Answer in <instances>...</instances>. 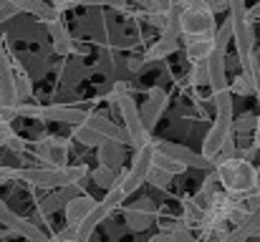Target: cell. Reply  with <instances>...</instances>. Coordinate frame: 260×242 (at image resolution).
<instances>
[{
  "mask_svg": "<svg viewBox=\"0 0 260 242\" xmlns=\"http://www.w3.org/2000/svg\"><path fill=\"white\" fill-rule=\"evenodd\" d=\"M212 103H215V121L202 142V157L215 161V157L222 152V147L233 139V93L230 88L212 93Z\"/></svg>",
  "mask_w": 260,
  "mask_h": 242,
  "instance_id": "1",
  "label": "cell"
},
{
  "mask_svg": "<svg viewBox=\"0 0 260 242\" xmlns=\"http://www.w3.org/2000/svg\"><path fill=\"white\" fill-rule=\"evenodd\" d=\"M86 177V166H28V169H13V179L43 187V189H58L74 182H81Z\"/></svg>",
  "mask_w": 260,
  "mask_h": 242,
  "instance_id": "2",
  "label": "cell"
},
{
  "mask_svg": "<svg viewBox=\"0 0 260 242\" xmlns=\"http://www.w3.org/2000/svg\"><path fill=\"white\" fill-rule=\"evenodd\" d=\"M109 101H111V109L119 111V116H121V121H124V131H126V136H129V144H132L134 149L142 147V144H147L152 136H149V131H147L144 121H142V114H139V106H137L134 96H132L121 83H116V88L111 91Z\"/></svg>",
  "mask_w": 260,
  "mask_h": 242,
  "instance_id": "3",
  "label": "cell"
},
{
  "mask_svg": "<svg viewBox=\"0 0 260 242\" xmlns=\"http://www.w3.org/2000/svg\"><path fill=\"white\" fill-rule=\"evenodd\" d=\"M228 10H230V28H233V43L238 48V61L240 66L248 63L255 53V33H253V23L248 20V8L245 0H228Z\"/></svg>",
  "mask_w": 260,
  "mask_h": 242,
  "instance_id": "4",
  "label": "cell"
},
{
  "mask_svg": "<svg viewBox=\"0 0 260 242\" xmlns=\"http://www.w3.org/2000/svg\"><path fill=\"white\" fill-rule=\"evenodd\" d=\"M154 154H157V144H154V139H149L147 144H142V147L134 149V157H132L129 169L126 171H119V187H121V192L126 197L134 194L147 182V177H149V171L154 166Z\"/></svg>",
  "mask_w": 260,
  "mask_h": 242,
  "instance_id": "5",
  "label": "cell"
},
{
  "mask_svg": "<svg viewBox=\"0 0 260 242\" xmlns=\"http://www.w3.org/2000/svg\"><path fill=\"white\" fill-rule=\"evenodd\" d=\"M179 30L184 38H212L217 30L215 13L205 3H194L189 8H182L179 13Z\"/></svg>",
  "mask_w": 260,
  "mask_h": 242,
  "instance_id": "6",
  "label": "cell"
},
{
  "mask_svg": "<svg viewBox=\"0 0 260 242\" xmlns=\"http://www.w3.org/2000/svg\"><path fill=\"white\" fill-rule=\"evenodd\" d=\"M0 225H5V230H10V232L25 237L28 242H46L48 240V235H46L33 220H25V217L15 215V212L5 204V199H0Z\"/></svg>",
  "mask_w": 260,
  "mask_h": 242,
  "instance_id": "7",
  "label": "cell"
},
{
  "mask_svg": "<svg viewBox=\"0 0 260 242\" xmlns=\"http://www.w3.org/2000/svg\"><path fill=\"white\" fill-rule=\"evenodd\" d=\"M154 144H157V149H159L162 154H167V157H172V159L182 161L187 169H205V171H212V169H215V161L207 159V157H202V154H197V152H192V149L184 147V144L165 142V139H154Z\"/></svg>",
  "mask_w": 260,
  "mask_h": 242,
  "instance_id": "8",
  "label": "cell"
},
{
  "mask_svg": "<svg viewBox=\"0 0 260 242\" xmlns=\"http://www.w3.org/2000/svg\"><path fill=\"white\" fill-rule=\"evenodd\" d=\"M36 157L46 166H66L69 159V142L61 136H48L36 142Z\"/></svg>",
  "mask_w": 260,
  "mask_h": 242,
  "instance_id": "9",
  "label": "cell"
},
{
  "mask_svg": "<svg viewBox=\"0 0 260 242\" xmlns=\"http://www.w3.org/2000/svg\"><path fill=\"white\" fill-rule=\"evenodd\" d=\"M18 93H15V74L13 61L5 53V46L0 43V109H15Z\"/></svg>",
  "mask_w": 260,
  "mask_h": 242,
  "instance_id": "10",
  "label": "cell"
},
{
  "mask_svg": "<svg viewBox=\"0 0 260 242\" xmlns=\"http://www.w3.org/2000/svg\"><path fill=\"white\" fill-rule=\"evenodd\" d=\"M207 66V86L212 93L225 91L228 88V51L222 48H212L210 58L205 61Z\"/></svg>",
  "mask_w": 260,
  "mask_h": 242,
  "instance_id": "11",
  "label": "cell"
},
{
  "mask_svg": "<svg viewBox=\"0 0 260 242\" xmlns=\"http://www.w3.org/2000/svg\"><path fill=\"white\" fill-rule=\"evenodd\" d=\"M255 182H258V169L253 166V161L248 159H235V174L230 187L225 189L228 194H250L255 192Z\"/></svg>",
  "mask_w": 260,
  "mask_h": 242,
  "instance_id": "12",
  "label": "cell"
},
{
  "mask_svg": "<svg viewBox=\"0 0 260 242\" xmlns=\"http://www.w3.org/2000/svg\"><path fill=\"white\" fill-rule=\"evenodd\" d=\"M114 212H116V210H114L106 199H101V202L88 212L86 217L76 225V237H74V240L76 242H88L91 240V235L96 232V227H99L101 222H106V220H109V215H114Z\"/></svg>",
  "mask_w": 260,
  "mask_h": 242,
  "instance_id": "13",
  "label": "cell"
},
{
  "mask_svg": "<svg viewBox=\"0 0 260 242\" xmlns=\"http://www.w3.org/2000/svg\"><path fill=\"white\" fill-rule=\"evenodd\" d=\"M124 220H126V225H129V230H134V232H142V230H147L154 220H157V207H154V202L152 199H139L134 207H129L126 212H124Z\"/></svg>",
  "mask_w": 260,
  "mask_h": 242,
  "instance_id": "14",
  "label": "cell"
},
{
  "mask_svg": "<svg viewBox=\"0 0 260 242\" xmlns=\"http://www.w3.org/2000/svg\"><path fill=\"white\" fill-rule=\"evenodd\" d=\"M165 106H167V93H165L159 86L149 88L147 101H144V106L139 109V114H142V121H144L147 131H152V129L157 126V121H159V116H162Z\"/></svg>",
  "mask_w": 260,
  "mask_h": 242,
  "instance_id": "15",
  "label": "cell"
},
{
  "mask_svg": "<svg viewBox=\"0 0 260 242\" xmlns=\"http://www.w3.org/2000/svg\"><path fill=\"white\" fill-rule=\"evenodd\" d=\"M84 124H88L101 139H109V142H116V144H129V136H126L124 126H119L116 121H111V119H106V116L88 114V119Z\"/></svg>",
  "mask_w": 260,
  "mask_h": 242,
  "instance_id": "16",
  "label": "cell"
},
{
  "mask_svg": "<svg viewBox=\"0 0 260 242\" xmlns=\"http://www.w3.org/2000/svg\"><path fill=\"white\" fill-rule=\"evenodd\" d=\"M99 202L93 199V197H88L86 192H81V194H76L74 199H69L66 204H63V215H66V225L69 227H76L84 217H86L88 212L96 207Z\"/></svg>",
  "mask_w": 260,
  "mask_h": 242,
  "instance_id": "17",
  "label": "cell"
},
{
  "mask_svg": "<svg viewBox=\"0 0 260 242\" xmlns=\"http://www.w3.org/2000/svg\"><path fill=\"white\" fill-rule=\"evenodd\" d=\"M46 28H48L53 51H56L58 56H71V53H76V41H74V36L69 33V28L63 25V20L46 23Z\"/></svg>",
  "mask_w": 260,
  "mask_h": 242,
  "instance_id": "18",
  "label": "cell"
},
{
  "mask_svg": "<svg viewBox=\"0 0 260 242\" xmlns=\"http://www.w3.org/2000/svg\"><path fill=\"white\" fill-rule=\"evenodd\" d=\"M124 144H116V142H109V139H101L99 147H96V154H99V164L111 169V171H121V164H124Z\"/></svg>",
  "mask_w": 260,
  "mask_h": 242,
  "instance_id": "19",
  "label": "cell"
},
{
  "mask_svg": "<svg viewBox=\"0 0 260 242\" xmlns=\"http://www.w3.org/2000/svg\"><path fill=\"white\" fill-rule=\"evenodd\" d=\"M177 48H179V36L177 33H159V41H154L147 48L144 61H165L167 56L177 53Z\"/></svg>",
  "mask_w": 260,
  "mask_h": 242,
  "instance_id": "20",
  "label": "cell"
},
{
  "mask_svg": "<svg viewBox=\"0 0 260 242\" xmlns=\"http://www.w3.org/2000/svg\"><path fill=\"white\" fill-rule=\"evenodd\" d=\"M20 13H28V15H36L38 20H43V23H53V20H61V13L51 5V3H46V0H23V5H20Z\"/></svg>",
  "mask_w": 260,
  "mask_h": 242,
  "instance_id": "21",
  "label": "cell"
},
{
  "mask_svg": "<svg viewBox=\"0 0 260 242\" xmlns=\"http://www.w3.org/2000/svg\"><path fill=\"white\" fill-rule=\"evenodd\" d=\"M215 48V41L212 38H187V58L192 63H202L210 58Z\"/></svg>",
  "mask_w": 260,
  "mask_h": 242,
  "instance_id": "22",
  "label": "cell"
},
{
  "mask_svg": "<svg viewBox=\"0 0 260 242\" xmlns=\"http://www.w3.org/2000/svg\"><path fill=\"white\" fill-rule=\"evenodd\" d=\"M13 74H15V93H18V103L30 101V98H33V83H30V76H28L18 63L13 66Z\"/></svg>",
  "mask_w": 260,
  "mask_h": 242,
  "instance_id": "23",
  "label": "cell"
},
{
  "mask_svg": "<svg viewBox=\"0 0 260 242\" xmlns=\"http://www.w3.org/2000/svg\"><path fill=\"white\" fill-rule=\"evenodd\" d=\"M182 207H184V222H187V227H192V225H197L200 227V222H202V217H205V210L194 202V197H187L184 202H182Z\"/></svg>",
  "mask_w": 260,
  "mask_h": 242,
  "instance_id": "24",
  "label": "cell"
},
{
  "mask_svg": "<svg viewBox=\"0 0 260 242\" xmlns=\"http://www.w3.org/2000/svg\"><path fill=\"white\" fill-rule=\"evenodd\" d=\"M74 139L79 144H84V147H99V142H101V136L88 124H76L74 126Z\"/></svg>",
  "mask_w": 260,
  "mask_h": 242,
  "instance_id": "25",
  "label": "cell"
},
{
  "mask_svg": "<svg viewBox=\"0 0 260 242\" xmlns=\"http://www.w3.org/2000/svg\"><path fill=\"white\" fill-rule=\"evenodd\" d=\"M154 166L157 169H162V171H167V174H182L187 166L182 164V161H177V159H172V157H167V154H162L159 149H157V154H154Z\"/></svg>",
  "mask_w": 260,
  "mask_h": 242,
  "instance_id": "26",
  "label": "cell"
},
{
  "mask_svg": "<svg viewBox=\"0 0 260 242\" xmlns=\"http://www.w3.org/2000/svg\"><path fill=\"white\" fill-rule=\"evenodd\" d=\"M91 177H93V182H96L99 187H104V189H111V187L119 182V171H111V169H106V166H101V164L93 169Z\"/></svg>",
  "mask_w": 260,
  "mask_h": 242,
  "instance_id": "27",
  "label": "cell"
},
{
  "mask_svg": "<svg viewBox=\"0 0 260 242\" xmlns=\"http://www.w3.org/2000/svg\"><path fill=\"white\" fill-rule=\"evenodd\" d=\"M228 88H230V93L235 96H253V86H250V81L245 79V74H240V76H235L233 81H228Z\"/></svg>",
  "mask_w": 260,
  "mask_h": 242,
  "instance_id": "28",
  "label": "cell"
},
{
  "mask_svg": "<svg viewBox=\"0 0 260 242\" xmlns=\"http://www.w3.org/2000/svg\"><path fill=\"white\" fill-rule=\"evenodd\" d=\"M58 210H63V199L53 192L48 199H43L41 202V207H38V215H43V217H48V215H53V212H58Z\"/></svg>",
  "mask_w": 260,
  "mask_h": 242,
  "instance_id": "29",
  "label": "cell"
},
{
  "mask_svg": "<svg viewBox=\"0 0 260 242\" xmlns=\"http://www.w3.org/2000/svg\"><path fill=\"white\" fill-rule=\"evenodd\" d=\"M255 124H258V116L253 114H243L238 119H233V131H255Z\"/></svg>",
  "mask_w": 260,
  "mask_h": 242,
  "instance_id": "30",
  "label": "cell"
},
{
  "mask_svg": "<svg viewBox=\"0 0 260 242\" xmlns=\"http://www.w3.org/2000/svg\"><path fill=\"white\" fill-rule=\"evenodd\" d=\"M189 81H192L194 86H207V66H205V61H202V63H192Z\"/></svg>",
  "mask_w": 260,
  "mask_h": 242,
  "instance_id": "31",
  "label": "cell"
},
{
  "mask_svg": "<svg viewBox=\"0 0 260 242\" xmlns=\"http://www.w3.org/2000/svg\"><path fill=\"white\" fill-rule=\"evenodd\" d=\"M170 179H172V174H167V171H162V169H157V166H152V171H149V177H147V182L154 184V187H167Z\"/></svg>",
  "mask_w": 260,
  "mask_h": 242,
  "instance_id": "32",
  "label": "cell"
},
{
  "mask_svg": "<svg viewBox=\"0 0 260 242\" xmlns=\"http://www.w3.org/2000/svg\"><path fill=\"white\" fill-rule=\"evenodd\" d=\"M84 5L88 8H114V10H124L126 0H84Z\"/></svg>",
  "mask_w": 260,
  "mask_h": 242,
  "instance_id": "33",
  "label": "cell"
},
{
  "mask_svg": "<svg viewBox=\"0 0 260 242\" xmlns=\"http://www.w3.org/2000/svg\"><path fill=\"white\" fill-rule=\"evenodd\" d=\"M172 10V0H149L147 13H157V15H167Z\"/></svg>",
  "mask_w": 260,
  "mask_h": 242,
  "instance_id": "34",
  "label": "cell"
},
{
  "mask_svg": "<svg viewBox=\"0 0 260 242\" xmlns=\"http://www.w3.org/2000/svg\"><path fill=\"white\" fill-rule=\"evenodd\" d=\"M51 5H53L58 13H66V10H71V8L84 5V0H51Z\"/></svg>",
  "mask_w": 260,
  "mask_h": 242,
  "instance_id": "35",
  "label": "cell"
},
{
  "mask_svg": "<svg viewBox=\"0 0 260 242\" xmlns=\"http://www.w3.org/2000/svg\"><path fill=\"white\" fill-rule=\"evenodd\" d=\"M5 147H8L10 152H15V154H23V152H25V142H23V139H20L18 134H15V136H13V139H10V142L5 144Z\"/></svg>",
  "mask_w": 260,
  "mask_h": 242,
  "instance_id": "36",
  "label": "cell"
},
{
  "mask_svg": "<svg viewBox=\"0 0 260 242\" xmlns=\"http://www.w3.org/2000/svg\"><path fill=\"white\" fill-rule=\"evenodd\" d=\"M205 5H207L212 13H222V10H228V0H205Z\"/></svg>",
  "mask_w": 260,
  "mask_h": 242,
  "instance_id": "37",
  "label": "cell"
},
{
  "mask_svg": "<svg viewBox=\"0 0 260 242\" xmlns=\"http://www.w3.org/2000/svg\"><path fill=\"white\" fill-rule=\"evenodd\" d=\"M258 18H260V0L253 5V8H248V20L253 23V20H258Z\"/></svg>",
  "mask_w": 260,
  "mask_h": 242,
  "instance_id": "38",
  "label": "cell"
},
{
  "mask_svg": "<svg viewBox=\"0 0 260 242\" xmlns=\"http://www.w3.org/2000/svg\"><path fill=\"white\" fill-rule=\"evenodd\" d=\"M149 242H177V240H174L172 232H162V235H154Z\"/></svg>",
  "mask_w": 260,
  "mask_h": 242,
  "instance_id": "39",
  "label": "cell"
},
{
  "mask_svg": "<svg viewBox=\"0 0 260 242\" xmlns=\"http://www.w3.org/2000/svg\"><path fill=\"white\" fill-rule=\"evenodd\" d=\"M253 147L260 152V114H258V124H255V131H253Z\"/></svg>",
  "mask_w": 260,
  "mask_h": 242,
  "instance_id": "40",
  "label": "cell"
},
{
  "mask_svg": "<svg viewBox=\"0 0 260 242\" xmlns=\"http://www.w3.org/2000/svg\"><path fill=\"white\" fill-rule=\"evenodd\" d=\"M129 68H132L134 74H139V71L144 68V63H142V61H137V58H132V61H129Z\"/></svg>",
  "mask_w": 260,
  "mask_h": 242,
  "instance_id": "41",
  "label": "cell"
},
{
  "mask_svg": "<svg viewBox=\"0 0 260 242\" xmlns=\"http://www.w3.org/2000/svg\"><path fill=\"white\" fill-rule=\"evenodd\" d=\"M197 0H172V5H177V8H189V5H194Z\"/></svg>",
  "mask_w": 260,
  "mask_h": 242,
  "instance_id": "42",
  "label": "cell"
},
{
  "mask_svg": "<svg viewBox=\"0 0 260 242\" xmlns=\"http://www.w3.org/2000/svg\"><path fill=\"white\" fill-rule=\"evenodd\" d=\"M126 3H134V5H139V8H144V10H147V5H149V0H126Z\"/></svg>",
  "mask_w": 260,
  "mask_h": 242,
  "instance_id": "43",
  "label": "cell"
},
{
  "mask_svg": "<svg viewBox=\"0 0 260 242\" xmlns=\"http://www.w3.org/2000/svg\"><path fill=\"white\" fill-rule=\"evenodd\" d=\"M10 8H15V5H10L8 0H0V10H10ZM18 10V8H15Z\"/></svg>",
  "mask_w": 260,
  "mask_h": 242,
  "instance_id": "44",
  "label": "cell"
},
{
  "mask_svg": "<svg viewBox=\"0 0 260 242\" xmlns=\"http://www.w3.org/2000/svg\"><path fill=\"white\" fill-rule=\"evenodd\" d=\"M8 3H10V5H15V8H18V13H20V5H23V0H8Z\"/></svg>",
  "mask_w": 260,
  "mask_h": 242,
  "instance_id": "45",
  "label": "cell"
},
{
  "mask_svg": "<svg viewBox=\"0 0 260 242\" xmlns=\"http://www.w3.org/2000/svg\"><path fill=\"white\" fill-rule=\"evenodd\" d=\"M255 192L260 194V161H258V182H255Z\"/></svg>",
  "mask_w": 260,
  "mask_h": 242,
  "instance_id": "46",
  "label": "cell"
},
{
  "mask_svg": "<svg viewBox=\"0 0 260 242\" xmlns=\"http://www.w3.org/2000/svg\"><path fill=\"white\" fill-rule=\"evenodd\" d=\"M58 242H76L74 237H58Z\"/></svg>",
  "mask_w": 260,
  "mask_h": 242,
  "instance_id": "47",
  "label": "cell"
},
{
  "mask_svg": "<svg viewBox=\"0 0 260 242\" xmlns=\"http://www.w3.org/2000/svg\"><path fill=\"white\" fill-rule=\"evenodd\" d=\"M46 242H58V235H53V237H48Z\"/></svg>",
  "mask_w": 260,
  "mask_h": 242,
  "instance_id": "48",
  "label": "cell"
},
{
  "mask_svg": "<svg viewBox=\"0 0 260 242\" xmlns=\"http://www.w3.org/2000/svg\"><path fill=\"white\" fill-rule=\"evenodd\" d=\"M197 3H205V0H197Z\"/></svg>",
  "mask_w": 260,
  "mask_h": 242,
  "instance_id": "49",
  "label": "cell"
},
{
  "mask_svg": "<svg viewBox=\"0 0 260 242\" xmlns=\"http://www.w3.org/2000/svg\"><path fill=\"white\" fill-rule=\"evenodd\" d=\"M0 184H5V182H3V179H0Z\"/></svg>",
  "mask_w": 260,
  "mask_h": 242,
  "instance_id": "50",
  "label": "cell"
}]
</instances>
